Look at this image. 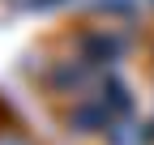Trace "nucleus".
I'll return each mask as SVG.
<instances>
[{
    "label": "nucleus",
    "mask_w": 154,
    "mask_h": 145,
    "mask_svg": "<svg viewBox=\"0 0 154 145\" xmlns=\"http://www.w3.org/2000/svg\"><path fill=\"white\" fill-rule=\"evenodd\" d=\"M69 128H77V132H99V128H107L111 132V111L103 102H77L73 111H69Z\"/></svg>",
    "instance_id": "nucleus-1"
},
{
    "label": "nucleus",
    "mask_w": 154,
    "mask_h": 145,
    "mask_svg": "<svg viewBox=\"0 0 154 145\" xmlns=\"http://www.w3.org/2000/svg\"><path fill=\"white\" fill-rule=\"evenodd\" d=\"M82 51H86V60L103 64V60H116V56H120V39L107 34V30H86L82 34Z\"/></svg>",
    "instance_id": "nucleus-2"
},
{
    "label": "nucleus",
    "mask_w": 154,
    "mask_h": 145,
    "mask_svg": "<svg viewBox=\"0 0 154 145\" xmlns=\"http://www.w3.org/2000/svg\"><path fill=\"white\" fill-rule=\"evenodd\" d=\"M99 102L107 107L111 115H128V111H133V98H128V90H124L120 81H116V77H107V85H103V98H99Z\"/></svg>",
    "instance_id": "nucleus-3"
},
{
    "label": "nucleus",
    "mask_w": 154,
    "mask_h": 145,
    "mask_svg": "<svg viewBox=\"0 0 154 145\" xmlns=\"http://www.w3.org/2000/svg\"><path fill=\"white\" fill-rule=\"evenodd\" d=\"M5 145H22V141H5Z\"/></svg>",
    "instance_id": "nucleus-4"
}]
</instances>
